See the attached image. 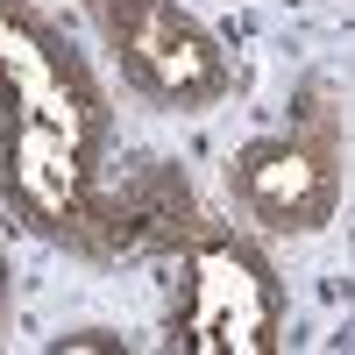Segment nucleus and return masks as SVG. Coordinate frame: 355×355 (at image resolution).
Wrapping results in <instances>:
<instances>
[{"mask_svg": "<svg viewBox=\"0 0 355 355\" xmlns=\"http://www.w3.org/2000/svg\"><path fill=\"white\" fill-rule=\"evenodd\" d=\"M114 100L85 50L36 0H0V206L28 234L100 263L93 199L107 178Z\"/></svg>", "mask_w": 355, "mask_h": 355, "instance_id": "obj_1", "label": "nucleus"}, {"mask_svg": "<svg viewBox=\"0 0 355 355\" xmlns=\"http://www.w3.org/2000/svg\"><path fill=\"white\" fill-rule=\"evenodd\" d=\"M178 284L164 313V341L178 355H270L291 327V291L277 256L249 220H199L171 249Z\"/></svg>", "mask_w": 355, "mask_h": 355, "instance_id": "obj_2", "label": "nucleus"}, {"mask_svg": "<svg viewBox=\"0 0 355 355\" xmlns=\"http://www.w3.org/2000/svg\"><path fill=\"white\" fill-rule=\"evenodd\" d=\"M220 185L256 234H277V242L320 234L341 214V185H348V128L327 107V93L306 85V107L284 128L234 142L220 164Z\"/></svg>", "mask_w": 355, "mask_h": 355, "instance_id": "obj_3", "label": "nucleus"}, {"mask_svg": "<svg viewBox=\"0 0 355 355\" xmlns=\"http://www.w3.org/2000/svg\"><path fill=\"white\" fill-rule=\"evenodd\" d=\"M121 85L157 114H214L242 93V64L220 28L185 0H78Z\"/></svg>", "mask_w": 355, "mask_h": 355, "instance_id": "obj_4", "label": "nucleus"}, {"mask_svg": "<svg viewBox=\"0 0 355 355\" xmlns=\"http://www.w3.org/2000/svg\"><path fill=\"white\" fill-rule=\"evenodd\" d=\"M199 220L206 214H199L185 171H178L171 157H135L121 171H107L100 199H93L100 263H114V256H171Z\"/></svg>", "mask_w": 355, "mask_h": 355, "instance_id": "obj_5", "label": "nucleus"}, {"mask_svg": "<svg viewBox=\"0 0 355 355\" xmlns=\"http://www.w3.org/2000/svg\"><path fill=\"white\" fill-rule=\"evenodd\" d=\"M71 348H107V355H121L128 341H121V334H107V327H71V334H57V341H50V355H71Z\"/></svg>", "mask_w": 355, "mask_h": 355, "instance_id": "obj_6", "label": "nucleus"}, {"mask_svg": "<svg viewBox=\"0 0 355 355\" xmlns=\"http://www.w3.org/2000/svg\"><path fill=\"white\" fill-rule=\"evenodd\" d=\"M15 320V263H8V242H0V334Z\"/></svg>", "mask_w": 355, "mask_h": 355, "instance_id": "obj_7", "label": "nucleus"}]
</instances>
